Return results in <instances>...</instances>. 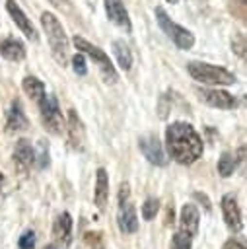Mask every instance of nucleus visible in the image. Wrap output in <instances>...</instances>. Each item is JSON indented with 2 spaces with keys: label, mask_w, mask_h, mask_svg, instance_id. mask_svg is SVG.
Returning a JSON list of instances; mask_svg holds the SVG:
<instances>
[{
  "label": "nucleus",
  "mask_w": 247,
  "mask_h": 249,
  "mask_svg": "<svg viewBox=\"0 0 247 249\" xmlns=\"http://www.w3.org/2000/svg\"><path fill=\"white\" fill-rule=\"evenodd\" d=\"M14 163L19 171H27L35 163V150L27 138H19L14 148Z\"/></svg>",
  "instance_id": "obj_11"
},
{
  "label": "nucleus",
  "mask_w": 247,
  "mask_h": 249,
  "mask_svg": "<svg viewBox=\"0 0 247 249\" xmlns=\"http://www.w3.org/2000/svg\"><path fill=\"white\" fill-rule=\"evenodd\" d=\"M235 165H237V158L231 156L229 152H224V154L220 156V160H218V173H220L222 177H229V175L233 173Z\"/></svg>",
  "instance_id": "obj_22"
},
{
  "label": "nucleus",
  "mask_w": 247,
  "mask_h": 249,
  "mask_svg": "<svg viewBox=\"0 0 247 249\" xmlns=\"http://www.w3.org/2000/svg\"><path fill=\"white\" fill-rule=\"evenodd\" d=\"M27 117L23 113V107L19 103V99H14L10 105V111L6 115V130L8 132H21L27 128Z\"/></svg>",
  "instance_id": "obj_14"
},
{
  "label": "nucleus",
  "mask_w": 247,
  "mask_h": 249,
  "mask_svg": "<svg viewBox=\"0 0 247 249\" xmlns=\"http://www.w3.org/2000/svg\"><path fill=\"white\" fill-rule=\"evenodd\" d=\"M198 222H200V216H198V210L194 204H185L181 208V216H179V224H181V231L189 233L191 237L196 235L198 231Z\"/></svg>",
  "instance_id": "obj_17"
},
{
  "label": "nucleus",
  "mask_w": 247,
  "mask_h": 249,
  "mask_svg": "<svg viewBox=\"0 0 247 249\" xmlns=\"http://www.w3.org/2000/svg\"><path fill=\"white\" fill-rule=\"evenodd\" d=\"M21 88H23V91H25L31 99H35V101H39V99L45 95V84H43L39 78H35V76H27V78L23 80Z\"/></svg>",
  "instance_id": "obj_21"
},
{
  "label": "nucleus",
  "mask_w": 247,
  "mask_h": 249,
  "mask_svg": "<svg viewBox=\"0 0 247 249\" xmlns=\"http://www.w3.org/2000/svg\"><path fill=\"white\" fill-rule=\"evenodd\" d=\"M156 19H158L159 27L165 31V35H167L179 49L189 51V49L194 45V35H193L189 29L181 27L179 23H175V21L165 14L163 8H156Z\"/></svg>",
  "instance_id": "obj_5"
},
{
  "label": "nucleus",
  "mask_w": 247,
  "mask_h": 249,
  "mask_svg": "<svg viewBox=\"0 0 247 249\" xmlns=\"http://www.w3.org/2000/svg\"><path fill=\"white\" fill-rule=\"evenodd\" d=\"M51 4L56 6V8H60V10H68V8H70L68 0H51Z\"/></svg>",
  "instance_id": "obj_32"
},
{
  "label": "nucleus",
  "mask_w": 247,
  "mask_h": 249,
  "mask_svg": "<svg viewBox=\"0 0 247 249\" xmlns=\"http://www.w3.org/2000/svg\"><path fill=\"white\" fill-rule=\"evenodd\" d=\"M72 43H74V47L80 51V53H84V54H88V56H91L97 64H99V68H101V72L105 74V78H107V82H115L117 80V72H115V66L111 64V60H109V56L99 49V47H95V45H91L89 41H86L84 37H80V35H76L74 39H72Z\"/></svg>",
  "instance_id": "obj_6"
},
{
  "label": "nucleus",
  "mask_w": 247,
  "mask_h": 249,
  "mask_svg": "<svg viewBox=\"0 0 247 249\" xmlns=\"http://www.w3.org/2000/svg\"><path fill=\"white\" fill-rule=\"evenodd\" d=\"M105 2V12L109 16V19L113 23H117L119 27H123L124 31H130L132 25H130V18H128V12L123 4V0H103Z\"/></svg>",
  "instance_id": "obj_12"
},
{
  "label": "nucleus",
  "mask_w": 247,
  "mask_h": 249,
  "mask_svg": "<svg viewBox=\"0 0 247 249\" xmlns=\"http://www.w3.org/2000/svg\"><path fill=\"white\" fill-rule=\"evenodd\" d=\"M41 25H43V31L47 33V41H49V47H51V53L54 56V60L58 64H66L68 60V39H66V33L58 21V18L51 12H43L41 14Z\"/></svg>",
  "instance_id": "obj_2"
},
{
  "label": "nucleus",
  "mask_w": 247,
  "mask_h": 249,
  "mask_svg": "<svg viewBox=\"0 0 247 249\" xmlns=\"http://www.w3.org/2000/svg\"><path fill=\"white\" fill-rule=\"evenodd\" d=\"M53 237L56 241V245H60L62 249L70 247L72 243V216L68 212H60L54 222H53Z\"/></svg>",
  "instance_id": "obj_8"
},
{
  "label": "nucleus",
  "mask_w": 247,
  "mask_h": 249,
  "mask_svg": "<svg viewBox=\"0 0 247 249\" xmlns=\"http://www.w3.org/2000/svg\"><path fill=\"white\" fill-rule=\"evenodd\" d=\"M158 210H159V200L156 196H150L142 204V218L144 220H154L156 214H158Z\"/></svg>",
  "instance_id": "obj_23"
},
{
  "label": "nucleus",
  "mask_w": 247,
  "mask_h": 249,
  "mask_svg": "<svg viewBox=\"0 0 247 249\" xmlns=\"http://www.w3.org/2000/svg\"><path fill=\"white\" fill-rule=\"evenodd\" d=\"M200 99H204L208 105L218 107V109H233L235 107L233 95H229L224 89H202L200 91Z\"/></svg>",
  "instance_id": "obj_15"
},
{
  "label": "nucleus",
  "mask_w": 247,
  "mask_h": 249,
  "mask_svg": "<svg viewBox=\"0 0 247 249\" xmlns=\"http://www.w3.org/2000/svg\"><path fill=\"white\" fill-rule=\"evenodd\" d=\"M18 247L19 249H33L35 247V231L33 230H25L18 239Z\"/></svg>",
  "instance_id": "obj_27"
},
{
  "label": "nucleus",
  "mask_w": 247,
  "mask_h": 249,
  "mask_svg": "<svg viewBox=\"0 0 247 249\" xmlns=\"http://www.w3.org/2000/svg\"><path fill=\"white\" fill-rule=\"evenodd\" d=\"M117 224H119V230L123 233H134L138 230V216H136V210H134V206L130 202L119 204Z\"/></svg>",
  "instance_id": "obj_13"
},
{
  "label": "nucleus",
  "mask_w": 247,
  "mask_h": 249,
  "mask_svg": "<svg viewBox=\"0 0 247 249\" xmlns=\"http://www.w3.org/2000/svg\"><path fill=\"white\" fill-rule=\"evenodd\" d=\"M0 54L6 60H23L25 58V47L19 39L16 37H6L0 41Z\"/></svg>",
  "instance_id": "obj_18"
},
{
  "label": "nucleus",
  "mask_w": 247,
  "mask_h": 249,
  "mask_svg": "<svg viewBox=\"0 0 247 249\" xmlns=\"http://www.w3.org/2000/svg\"><path fill=\"white\" fill-rule=\"evenodd\" d=\"M6 10H8V14L12 16L14 23L19 27V31H21L29 41H37V31H35L31 19H29V18L23 14V10L18 6V2H16V0H8V2H6Z\"/></svg>",
  "instance_id": "obj_10"
},
{
  "label": "nucleus",
  "mask_w": 247,
  "mask_h": 249,
  "mask_svg": "<svg viewBox=\"0 0 247 249\" xmlns=\"http://www.w3.org/2000/svg\"><path fill=\"white\" fill-rule=\"evenodd\" d=\"M231 51H233L239 58L247 60V39H245L243 35H235V37L231 39Z\"/></svg>",
  "instance_id": "obj_25"
},
{
  "label": "nucleus",
  "mask_w": 247,
  "mask_h": 249,
  "mask_svg": "<svg viewBox=\"0 0 247 249\" xmlns=\"http://www.w3.org/2000/svg\"><path fill=\"white\" fill-rule=\"evenodd\" d=\"M72 68H74V72L76 74H80V76H84L86 72H88V66H86V58H84V54H74L72 56Z\"/></svg>",
  "instance_id": "obj_28"
},
{
  "label": "nucleus",
  "mask_w": 247,
  "mask_h": 249,
  "mask_svg": "<svg viewBox=\"0 0 247 249\" xmlns=\"http://www.w3.org/2000/svg\"><path fill=\"white\" fill-rule=\"evenodd\" d=\"M107 196H109V177H107V171L103 167L97 169V175H95V193H93V200L97 204V208H105L107 204Z\"/></svg>",
  "instance_id": "obj_19"
},
{
  "label": "nucleus",
  "mask_w": 247,
  "mask_h": 249,
  "mask_svg": "<svg viewBox=\"0 0 247 249\" xmlns=\"http://www.w3.org/2000/svg\"><path fill=\"white\" fill-rule=\"evenodd\" d=\"M167 2H171V4H175V2H179V0H167Z\"/></svg>",
  "instance_id": "obj_34"
},
{
  "label": "nucleus",
  "mask_w": 247,
  "mask_h": 249,
  "mask_svg": "<svg viewBox=\"0 0 247 249\" xmlns=\"http://www.w3.org/2000/svg\"><path fill=\"white\" fill-rule=\"evenodd\" d=\"M35 161H37L39 169H45V167H49V163H51V158H49V146H47L45 140H39V152L35 154Z\"/></svg>",
  "instance_id": "obj_24"
},
{
  "label": "nucleus",
  "mask_w": 247,
  "mask_h": 249,
  "mask_svg": "<svg viewBox=\"0 0 247 249\" xmlns=\"http://www.w3.org/2000/svg\"><path fill=\"white\" fill-rule=\"evenodd\" d=\"M187 70L189 74L200 82V84H210V86H229L235 82V76L222 68V66H214V64H208V62H198V60H193L187 64Z\"/></svg>",
  "instance_id": "obj_3"
},
{
  "label": "nucleus",
  "mask_w": 247,
  "mask_h": 249,
  "mask_svg": "<svg viewBox=\"0 0 247 249\" xmlns=\"http://www.w3.org/2000/svg\"><path fill=\"white\" fill-rule=\"evenodd\" d=\"M43 249H56V245H45Z\"/></svg>",
  "instance_id": "obj_33"
},
{
  "label": "nucleus",
  "mask_w": 247,
  "mask_h": 249,
  "mask_svg": "<svg viewBox=\"0 0 247 249\" xmlns=\"http://www.w3.org/2000/svg\"><path fill=\"white\" fill-rule=\"evenodd\" d=\"M165 144L169 156L183 165L196 161L202 154V138L189 123H171L165 130Z\"/></svg>",
  "instance_id": "obj_1"
},
{
  "label": "nucleus",
  "mask_w": 247,
  "mask_h": 249,
  "mask_svg": "<svg viewBox=\"0 0 247 249\" xmlns=\"http://www.w3.org/2000/svg\"><path fill=\"white\" fill-rule=\"evenodd\" d=\"M245 2H247V0H245Z\"/></svg>",
  "instance_id": "obj_36"
},
{
  "label": "nucleus",
  "mask_w": 247,
  "mask_h": 249,
  "mask_svg": "<svg viewBox=\"0 0 247 249\" xmlns=\"http://www.w3.org/2000/svg\"><path fill=\"white\" fill-rule=\"evenodd\" d=\"M113 51H115V56H117L119 66H121L124 72L130 70V66H132V53H130V49L126 47V43H124V41H115V43H113Z\"/></svg>",
  "instance_id": "obj_20"
},
{
  "label": "nucleus",
  "mask_w": 247,
  "mask_h": 249,
  "mask_svg": "<svg viewBox=\"0 0 247 249\" xmlns=\"http://www.w3.org/2000/svg\"><path fill=\"white\" fill-rule=\"evenodd\" d=\"M224 249H247V245L243 241H239V239H228L224 243Z\"/></svg>",
  "instance_id": "obj_29"
},
{
  "label": "nucleus",
  "mask_w": 247,
  "mask_h": 249,
  "mask_svg": "<svg viewBox=\"0 0 247 249\" xmlns=\"http://www.w3.org/2000/svg\"><path fill=\"white\" fill-rule=\"evenodd\" d=\"M194 198H196V200H200V202H204V208H206V210H210V200H208V196H206V195H202V193H194Z\"/></svg>",
  "instance_id": "obj_31"
},
{
  "label": "nucleus",
  "mask_w": 247,
  "mask_h": 249,
  "mask_svg": "<svg viewBox=\"0 0 247 249\" xmlns=\"http://www.w3.org/2000/svg\"><path fill=\"white\" fill-rule=\"evenodd\" d=\"M126 198H128V185L123 183V185H121V191H119V204L126 202Z\"/></svg>",
  "instance_id": "obj_30"
},
{
  "label": "nucleus",
  "mask_w": 247,
  "mask_h": 249,
  "mask_svg": "<svg viewBox=\"0 0 247 249\" xmlns=\"http://www.w3.org/2000/svg\"><path fill=\"white\" fill-rule=\"evenodd\" d=\"M39 113H41V121L45 124V128L53 134H62L66 130V123L62 117V111L58 107V101L53 93H45L39 101Z\"/></svg>",
  "instance_id": "obj_4"
},
{
  "label": "nucleus",
  "mask_w": 247,
  "mask_h": 249,
  "mask_svg": "<svg viewBox=\"0 0 247 249\" xmlns=\"http://www.w3.org/2000/svg\"><path fill=\"white\" fill-rule=\"evenodd\" d=\"M220 206H222V214H224L226 226H228L231 231H241L243 222H241V210H239V206H237L235 196H233V195H224Z\"/></svg>",
  "instance_id": "obj_9"
},
{
  "label": "nucleus",
  "mask_w": 247,
  "mask_h": 249,
  "mask_svg": "<svg viewBox=\"0 0 247 249\" xmlns=\"http://www.w3.org/2000/svg\"><path fill=\"white\" fill-rule=\"evenodd\" d=\"M138 146H140V150H142L144 158H146L150 163L159 165V167L167 165L165 152H163V148H161L159 140H158L154 134H144V136H140V138H138Z\"/></svg>",
  "instance_id": "obj_7"
},
{
  "label": "nucleus",
  "mask_w": 247,
  "mask_h": 249,
  "mask_svg": "<svg viewBox=\"0 0 247 249\" xmlns=\"http://www.w3.org/2000/svg\"><path fill=\"white\" fill-rule=\"evenodd\" d=\"M191 235L185 231H177L171 239V249H191Z\"/></svg>",
  "instance_id": "obj_26"
},
{
  "label": "nucleus",
  "mask_w": 247,
  "mask_h": 249,
  "mask_svg": "<svg viewBox=\"0 0 247 249\" xmlns=\"http://www.w3.org/2000/svg\"><path fill=\"white\" fill-rule=\"evenodd\" d=\"M66 128H68V138H70L72 148L82 150L84 140H86V132H84V124H82V121H80V117L76 115L74 109L68 111V126Z\"/></svg>",
  "instance_id": "obj_16"
},
{
  "label": "nucleus",
  "mask_w": 247,
  "mask_h": 249,
  "mask_svg": "<svg viewBox=\"0 0 247 249\" xmlns=\"http://www.w3.org/2000/svg\"><path fill=\"white\" fill-rule=\"evenodd\" d=\"M243 99H245V103H247V95H245V97H243Z\"/></svg>",
  "instance_id": "obj_35"
}]
</instances>
